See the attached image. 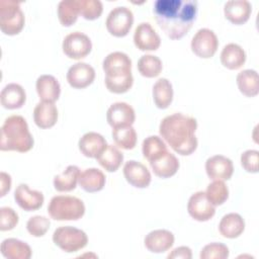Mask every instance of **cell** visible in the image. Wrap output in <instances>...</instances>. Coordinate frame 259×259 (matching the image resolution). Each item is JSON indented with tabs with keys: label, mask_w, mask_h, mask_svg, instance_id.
I'll list each match as a JSON object with an SVG mask.
<instances>
[{
	"label": "cell",
	"mask_w": 259,
	"mask_h": 259,
	"mask_svg": "<svg viewBox=\"0 0 259 259\" xmlns=\"http://www.w3.org/2000/svg\"><path fill=\"white\" fill-rule=\"evenodd\" d=\"M134 83L133 75H126L123 77H117V78H108L105 77V86L108 89V91L115 93V94H122L127 92Z\"/></svg>",
	"instance_id": "f35d334b"
},
{
	"label": "cell",
	"mask_w": 259,
	"mask_h": 259,
	"mask_svg": "<svg viewBox=\"0 0 259 259\" xmlns=\"http://www.w3.org/2000/svg\"><path fill=\"white\" fill-rule=\"evenodd\" d=\"M51 222L48 218L42 215L31 217L26 223L27 232L33 237H42L49 231Z\"/></svg>",
	"instance_id": "ab89813d"
},
{
	"label": "cell",
	"mask_w": 259,
	"mask_h": 259,
	"mask_svg": "<svg viewBox=\"0 0 259 259\" xmlns=\"http://www.w3.org/2000/svg\"><path fill=\"white\" fill-rule=\"evenodd\" d=\"M16 203L26 211H33L44 204V194L38 190H31L27 184H19L14 191Z\"/></svg>",
	"instance_id": "2e32d148"
},
{
	"label": "cell",
	"mask_w": 259,
	"mask_h": 259,
	"mask_svg": "<svg viewBox=\"0 0 259 259\" xmlns=\"http://www.w3.org/2000/svg\"><path fill=\"white\" fill-rule=\"evenodd\" d=\"M154 174L160 178H169L176 174L179 168V161L169 151L156 161L150 162Z\"/></svg>",
	"instance_id": "4316f807"
},
{
	"label": "cell",
	"mask_w": 259,
	"mask_h": 259,
	"mask_svg": "<svg viewBox=\"0 0 259 259\" xmlns=\"http://www.w3.org/2000/svg\"><path fill=\"white\" fill-rule=\"evenodd\" d=\"M80 169L75 165H69L61 174H58L54 177V187L60 192L72 191L76 188L79 176Z\"/></svg>",
	"instance_id": "f1b7e54d"
},
{
	"label": "cell",
	"mask_w": 259,
	"mask_h": 259,
	"mask_svg": "<svg viewBox=\"0 0 259 259\" xmlns=\"http://www.w3.org/2000/svg\"><path fill=\"white\" fill-rule=\"evenodd\" d=\"M199 257L200 259H226L229 257V248L223 243H210L201 249Z\"/></svg>",
	"instance_id": "60d3db41"
},
{
	"label": "cell",
	"mask_w": 259,
	"mask_h": 259,
	"mask_svg": "<svg viewBox=\"0 0 259 259\" xmlns=\"http://www.w3.org/2000/svg\"><path fill=\"white\" fill-rule=\"evenodd\" d=\"M259 152L257 150H247L241 155V165L249 173H257L259 166Z\"/></svg>",
	"instance_id": "7bdbcfd3"
},
{
	"label": "cell",
	"mask_w": 259,
	"mask_h": 259,
	"mask_svg": "<svg viewBox=\"0 0 259 259\" xmlns=\"http://www.w3.org/2000/svg\"><path fill=\"white\" fill-rule=\"evenodd\" d=\"M36 92L41 101L55 102L61 94V86L58 80L52 75H41L35 83Z\"/></svg>",
	"instance_id": "44dd1931"
},
{
	"label": "cell",
	"mask_w": 259,
	"mask_h": 259,
	"mask_svg": "<svg viewBox=\"0 0 259 259\" xmlns=\"http://www.w3.org/2000/svg\"><path fill=\"white\" fill-rule=\"evenodd\" d=\"M0 196H4L11 188V177L6 172L0 173Z\"/></svg>",
	"instance_id": "f6af8a7d"
},
{
	"label": "cell",
	"mask_w": 259,
	"mask_h": 259,
	"mask_svg": "<svg viewBox=\"0 0 259 259\" xmlns=\"http://www.w3.org/2000/svg\"><path fill=\"white\" fill-rule=\"evenodd\" d=\"M134 23V14L125 6L113 8L107 15L105 25L108 32L116 37L125 36Z\"/></svg>",
	"instance_id": "52a82bcc"
},
{
	"label": "cell",
	"mask_w": 259,
	"mask_h": 259,
	"mask_svg": "<svg viewBox=\"0 0 259 259\" xmlns=\"http://www.w3.org/2000/svg\"><path fill=\"white\" fill-rule=\"evenodd\" d=\"M78 0H63L58 5V17L63 26H71L79 15Z\"/></svg>",
	"instance_id": "836d02e7"
},
{
	"label": "cell",
	"mask_w": 259,
	"mask_h": 259,
	"mask_svg": "<svg viewBox=\"0 0 259 259\" xmlns=\"http://www.w3.org/2000/svg\"><path fill=\"white\" fill-rule=\"evenodd\" d=\"M245 230V222L243 218L236 212H231L225 214L220 224L219 232L221 235L228 239L238 238Z\"/></svg>",
	"instance_id": "cb8c5ba5"
},
{
	"label": "cell",
	"mask_w": 259,
	"mask_h": 259,
	"mask_svg": "<svg viewBox=\"0 0 259 259\" xmlns=\"http://www.w3.org/2000/svg\"><path fill=\"white\" fill-rule=\"evenodd\" d=\"M252 12V6L246 0H231L226 2L224 13L226 18L233 24L240 25L248 21Z\"/></svg>",
	"instance_id": "d6986e66"
},
{
	"label": "cell",
	"mask_w": 259,
	"mask_h": 259,
	"mask_svg": "<svg viewBox=\"0 0 259 259\" xmlns=\"http://www.w3.org/2000/svg\"><path fill=\"white\" fill-rule=\"evenodd\" d=\"M123 175L125 180L137 188H146L151 183V173L148 168L135 160L127 161L123 166Z\"/></svg>",
	"instance_id": "e0dca14e"
},
{
	"label": "cell",
	"mask_w": 259,
	"mask_h": 259,
	"mask_svg": "<svg viewBox=\"0 0 259 259\" xmlns=\"http://www.w3.org/2000/svg\"><path fill=\"white\" fill-rule=\"evenodd\" d=\"M191 51L199 58L209 59L215 54L219 40L215 33L209 28H200L191 39Z\"/></svg>",
	"instance_id": "9c48e42d"
},
{
	"label": "cell",
	"mask_w": 259,
	"mask_h": 259,
	"mask_svg": "<svg viewBox=\"0 0 259 259\" xmlns=\"http://www.w3.org/2000/svg\"><path fill=\"white\" fill-rule=\"evenodd\" d=\"M174 235L168 230H154L144 240L145 247L152 253H164L174 244Z\"/></svg>",
	"instance_id": "ac0fdd59"
},
{
	"label": "cell",
	"mask_w": 259,
	"mask_h": 259,
	"mask_svg": "<svg viewBox=\"0 0 259 259\" xmlns=\"http://www.w3.org/2000/svg\"><path fill=\"white\" fill-rule=\"evenodd\" d=\"M24 14L18 2L12 0L0 1V29L8 35L18 34L24 26Z\"/></svg>",
	"instance_id": "5b68a950"
},
{
	"label": "cell",
	"mask_w": 259,
	"mask_h": 259,
	"mask_svg": "<svg viewBox=\"0 0 259 259\" xmlns=\"http://www.w3.org/2000/svg\"><path fill=\"white\" fill-rule=\"evenodd\" d=\"M102 68L105 73V77H123L132 74V61L126 54L113 52L104 58Z\"/></svg>",
	"instance_id": "30bf717a"
},
{
	"label": "cell",
	"mask_w": 259,
	"mask_h": 259,
	"mask_svg": "<svg viewBox=\"0 0 259 259\" xmlns=\"http://www.w3.org/2000/svg\"><path fill=\"white\" fill-rule=\"evenodd\" d=\"M134 42L140 51H156L161 45V38L150 23L142 22L135 29Z\"/></svg>",
	"instance_id": "9a60e30c"
},
{
	"label": "cell",
	"mask_w": 259,
	"mask_h": 259,
	"mask_svg": "<svg viewBox=\"0 0 259 259\" xmlns=\"http://www.w3.org/2000/svg\"><path fill=\"white\" fill-rule=\"evenodd\" d=\"M163 69L162 61L153 55H144L138 61V70L146 78H154L160 75Z\"/></svg>",
	"instance_id": "e575fe53"
},
{
	"label": "cell",
	"mask_w": 259,
	"mask_h": 259,
	"mask_svg": "<svg viewBox=\"0 0 259 259\" xmlns=\"http://www.w3.org/2000/svg\"><path fill=\"white\" fill-rule=\"evenodd\" d=\"M237 85L240 92L247 97H254L259 92L258 73L255 70L246 69L237 75Z\"/></svg>",
	"instance_id": "f546056e"
},
{
	"label": "cell",
	"mask_w": 259,
	"mask_h": 259,
	"mask_svg": "<svg viewBox=\"0 0 259 259\" xmlns=\"http://www.w3.org/2000/svg\"><path fill=\"white\" fill-rule=\"evenodd\" d=\"M79 13L87 20L97 19L103 11V5L99 0H78Z\"/></svg>",
	"instance_id": "74e56055"
},
{
	"label": "cell",
	"mask_w": 259,
	"mask_h": 259,
	"mask_svg": "<svg viewBox=\"0 0 259 259\" xmlns=\"http://www.w3.org/2000/svg\"><path fill=\"white\" fill-rule=\"evenodd\" d=\"M196 128L197 121L194 117L177 112L162 119L159 133L176 153L188 156L197 148Z\"/></svg>",
	"instance_id": "7a4b0ae2"
},
{
	"label": "cell",
	"mask_w": 259,
	"mask_h": 259,
	"mask_svg": "<svg viewBox=\"0 0 259 259\" xmlns=\"http://www.w3.org/2000/svg\"><path fill=\"white\" fill-rule=\"evenodd\" d=\"M96 160L107 172H115L123 161V154L115 146L107 145Z\"/></svg>",
	"instance_id": "1f68e13d"
},
{
	"label": "cell",
	"mask_w": 259,
	"mask_h": 259,
	"mask_svg": "<svg viewBox=\"0 0 259 259\" xmlns=\"http://www.w3.org/2000/svg\"><path fill=\"white\" fill-rule=\"evenodd\" d=\"M53 241L61 250L67 253L77 252L88 243L86 233L72 226H64L55 230Z\"/></svg>",
	"instance_id": "8992f818"
},
{
	"label": "cell",
	"mask_w": 259,
	"mask_h": 259,
	"mask_svg": "<svg viewBox=\"0 0 259 259\" xmlns=\"http://www.w3.org/2000/svg\"><path fill=\"white\" fill-rule=\"evenodd\" d=\"M64 54L74 60H80L85 58L92 49V42L89 36L80 31H74L69 33L63 40Z\"/></svg>",
	"instance_id": "ba28073f"
},
{
	"label": "cell",
	"mask_w": 259,
	"mask_h": 259,
	"mask_svg": "<svg viewBox=\"0 0 259 259\" xmlns=\"http://www.w3.org/2000/svg\"><path fill=\"white\" fill-rule=\"evenodd\" d=\"M205 171L211 180H229L234 173V165L231 159L223 155L209 157L205 162Z\"/></svg>",
	"instance_id": "4fadbf2b"
},
{
	"label": "cell",
	"mask_w": 259,
	"mask_h": 259,
	"mask_svg": "<svg viewBox=\"0 0 259 259\" xmlns=\"http://www.w3.org/2000/svg\"><path fill=\"white\" fill-rule=\"evenodd\" d=\"M112 139L115 145L123 150H132L137 144L136 130L131 126L112 128Z\"/></svg>",
	"instance_id": "d590c367"
},
{
	"label": "cell",
	"mask_w": 259,
	"mask_h": 259,
	"mask_svg": "<svg viewBox=\"0 0 259 259\" xmlns=\"http://www.w3.org/2000/svg\"><path fill=\"white\" fill-rule=\"evenodd\" d=\"M156 21L171 39L182 38L196 19L195 0H157L153 6Z\"/></svg>",
	"instance_id": "6da1fadb"
},
{
	"label": "cell",
	"mask_w": 259,
	"mask_h": 259,
	"mask_svg": "<svg viewBox=\"0 0 259 259\" xmlns=\"http://www.w3.org/2000/svg\"><path fill=\"white\" fill-rule=\"evenodd\" d=\"M134 108L125 102H115L109 106L106 112V120L112 128L131 126L135 122Z\"/></svg>",
	"instance_id": "7c38bea8"
},
{
	"label": "cell",
	"mask_w": 259,
	"mask_h": 259,
	"mask_svg": "<svg viewBox=\"0 0 259 259\" xmlns=\"http://www.w3.org/2000/svg\"><path fill=\"white\" fill-rule=\"evenodd\" d=\"M106 182L104 173L97 168H88L80 173L78 183L86 192L100 191Z\"/></svg>",
	"instance_id": "d4e9b609"
},
{
	"label": "cell",
	"mask_w": 259,
	"mask_h": 259,
	"mask_svg": "<svg viewBox=\"0 0 259 259\" xmlns=\"http://www.w3.org/2000/svg\"><path fill=\"white\" fill-rule=\"evenodd\" d=\"M48 212L56 221H77L84 215L85 205L76 196L56 195L48 205Z\"/></svg>",
	"instance_id": "277c9868"
},
{
	"label": "cell",
	"mask_w": 259,
	"mask_h": 259,
	"mask_svg": "<svg viewBox=\"0 0 259 259\" xmlns=\"http://www.w3.org/2000/svg\"><path fill=\"white\" fill-rule=\"evenodd\" d=\"M95 79V70L86 63H76L71 66L67 72V81L71 87L83 89L93 83Z\"/></svg>",
	"instance_id": "5bb4252c"
},
{
	"label": "cell",
	"mask_w": 259,
	"mask_h": 259,
	"mask_svg": "<svg viewBox=\"0 0 259 259\" xmlns=\"http://www.w3.org/2000/svg\"><path fill=\"white\" fill-rule=\"evenodd\" d=\"M191 257H192L191 249L186 246L177 247L168 255L169 259H191Z\"/></svg>",
	"instance_id": "ee69618b"
},
{
	"label": "cell",
	"mask_w": 259,
	"mask_h": 259,
	"mask_svg": "<svg viewBox=\"0 0 259 259\" xmlns=\"http://www.w3.org/2000/svg\"><path fill=\"white\" fill-rule=\"evenodd\" d=\"M34 123L40 128H50L58 120V109L53 102H38L33 109Z\"/></svg>",
	"instance_id": "603a6c76"
},
{
	"label": "cell",
	"mask_w": 259,
	"mask_h": 259,
	"mask_svg": "<svg viewBox=\"0 0 259 259\" xmlns=\"http://www.w3.org/2000/svg\"><path fill=\"white\" fill-rule=\"evenodd\" d=\"M153 99L160 109L167 108L173 100V88L171 82L166 78H160L153 86Z\"/></svg>",
	"instance_id": "4dcf8cb0"
},
{
	"label": "cell",
	"mask_w": 259,
	"mask_h": 259,
	"mask_svg": "<svg viewBox=\"0 0 259 259\" xmlns=\"http://www.w3.org/2000/svg\"><path fill=\"white\" fill-rule=\"evenodd\" d=\"M26 94L22 86L16 83L7 84L1 91L0 102L4 108L17 109L25 103Z\"/></svg>",
	"instance_id": "7402d4cb"
},
{
	"label": "cell",
	"mask_w": 259,
	"mask_h": 259,
	"mask_svg": "<svg viewBox=\"0 0 259 259\" xmlns=\"http://www.w3.org/2000/svg\"><path fill=\"white\" fill-rule=\"evenodd\" d=\"M187 210L189 215L198 222L209 221L215 213L214 205L209 202L203 191H197L190 196Z\"/></svg>",
	"instance_id": "8fae6325"
},
{
	"label": "cell",
	"mask_w": 259,
	"mask_h": 259,
	"mask_svg": "<svg viewBox=\"0 0 259 259\" xmlns=\"http://www.w3.org/2000/svg\"><path fill=\"white\" fill-rule=\"evenodd\" d=\"M18 224V214L16 211L8 206L0 208V230L10 231Z\"/></svg>",
	"instance_id": "b9f144b4"
},
{
	"label": "cell",
	"mask_w": 259,
	"mask_h": 259,
	"mask_svg": "<svg viewBox=\"0 0 259 259\" xmlns=\"http://www.w3.org/2000/svg\"><path fill=\"white\" fill-rule=\"evenodd\" d=\"M142 151L144 157L149 162L158 160L168 152L166 144L158 136H150L146 138L142 145Z\"/></svg>",
	"instance_id": "d6a6232c"
},
{
	"label": "cell",
	"mask_w": 259,
	"mask_h": 259,
	"mask_svg": "<svg viewBox=\"0 0 259 259\" xmlns=\"http://www.w3.org/2000/svg\"><path fill=\"white\" fill-rule=\"evenodd\" d=\"M78 146L80 152L85 157L96 159L107 147V143L100 134L89 132L80 138Z\"/></svg>",
	"instance_id": "ffe728a7"
},
{
	"label": "cell",
	"mask_w": 259,
	"mask_h": 259,
	"mask_svg": "<svg viewBox=\"0 0 259 259\" xmlns=\"http://www.w3.org/2000/svg\"><path fill=\"white\" fill-rule=\"evenodd\" d=\"M246 62V53L237 44L231 42L224 47L221 53V63L230 70L240 69Z\"/></svg>",
	"instance_id": "484cf974"
},
{
	"label": "cell",
	"mask_w": 259,
	"mask_h": 259,
	"mask_svg": "<svg viewBox=\"0 0 259 259\" xmlns=\"http://www.w3.org/2000/svg\"><path fill=\"white\" fill-rule=\"evenodd\" d=\"M33 147V138L24 117L21 115L8 116L1 127V151L28 152Z\"/></svg>",
	"instance_id": "3957f363"
},
{
	"label": "cell",
	"mask_w": 259,
	"mask_h": 259,
	"mask_svg": "<svg viewBox=\"0 0 259 259\" xmlns=\"http://www.w3.org/2000/svg\"><path fill=\"white\" fill-rule=\"evenodd\" d=\"M205 195L212 205H222L229 197V189L224 181L213 180L207 185Z\"/></svg>",
	"instance_id": "8d00e7d4"
},
{
	"label": "cell",
	"mask_w": 259,
	"mask_h": 259,
	"mask_svg": "<svg viewBox=\"0 0 259 259\" xmlns=\"http://www.w3.org/2000/svg\"><path fill=\"white\" fill-rule=\"evenodd\" d=\"M1 253L8 259H29L31 249L25 243L18 239L9 238L1 243Z\"/></svg>",
	"instance_id": "83f0119b"
}]
</instances>
